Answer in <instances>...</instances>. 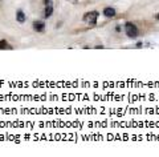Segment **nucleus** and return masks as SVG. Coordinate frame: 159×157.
<instances>
[{
  "mask_svg": "<svg viewBox=\"0 0 159 157\" xmlns=\"http://www.w3.org/2000/svg\"><path fill=\"white\" fill-rule=\"evenodd\" d=\"M99 13L97 11H90V12H86L84 15V21L88 23L90 27H94L97 24V19H98Z\"/></svg>",
  "mask_w": 159,
  "mask_h": 157,
  "instance_id": "obj_1",
  "label": "nucleus"
},
{
  "mask_svg": "<svg viewBox=\"0 0 159 157\" xmlns=\"http://www.w3.org/2000/svg\"><path fill=\"white\" fill-rule=\"evenodd\" d=\"M125 32H126V35L129 36V37L135 39L137 36H138V28H137V25L134 23L127 21V23L125 24Z\"/></svg>",
  "mask_w": 159,
  "mask_h": 157,
  "instance_id": "obj_2",
  "label": "nucleus"
},
{
  "mask_svg": "<svg viewBox=\"0 0 159 157\" xmlns=\"http://www.w3.org/2000/svg\"><path fill=\"white\" fill-rule=\"evenodd\" d=\"M45 3V9H44V18L48 19L53 15V4H52V0H44Z\"/></svg>",
  "mask_w": 159,
  "mask_h": 157,
  "instance_id": "obj_3",
  "label": "nucleus"
},
{
  "mask_svg": "<svg viewBox=\"0 0 159 157\" xmlns=\"http://www.w3.org/2000/svg\"><path fill=\"white\" fill-rule=\"evenodd\" d=\"M33 29H35L36 32H44V31H45V23H44V21H40V20L35 21V23H33Z\"/></svg>",
  "mask_w": 159,
  "mask_h": 157,
  "instance_id": "obj_4",
  "label": "nucleus"
},
{
  "mask_svg": "<svg viewBox=\"0 0 159 157\" xmlns=\"http://www.w3.org/2000/svg\"><path fill=\"white\" fill-rule=\"evenodd\" d=\"M104 15L106 18H114V16H116V9L111 8V7H106V8L104 9Z\"/></svg>",
  "mask_w": 159,
  "mask_h": 157,
  "instance_id": "obj_5",
  "label": "nucleus"
},
{
  "mask_svg": "<svg viewBox=\"0 0 159 157\" xmlns=\"http://www.w3.org/2000/svg\"><path fill=\"white\" fill-rule=\"evenodd\" d=\"M16 20H18L19 23H24V21L27 20V16L24 15L23 11H18V12H16Z\"/></svg>",
  "mask_w": 159,
  "mask_h": 157,
  "instance_id": "obj_6",
  "label": "nucleus"
},
{
  "mask_svg": "<svg viewBox=\"0 0 159 157\" xmlns=\"http://www.w3.org/2000/svg\"><path fill=\"white\" fill-rule=\"evenodd\" d=\"M0 50H13L11 45H9L8 41L6 40H0Z\"/></svg>",
  "mask_w": 159,
  "mask_h": 157,
  "instance_id": "obj_7",
  "label": "nucleus"
},
{
  "mask_svg": "<svg viewBox=\"0 0 159 157\" xmlns=\"http://www.w3.org/2000/svg\"><path fill=\"white\" fill-rule=\"evenodd\" d=\"M69 1H72V3H74V4H76V3L78 1V0H69Z\"/></svg>",
  "mask_w": 159,
  "mask_h": 157,
  "instance_id": "obj_8",
  "label": "nucleus"
},
{
  "mask_svg": "<svg viewBox=\"0 0 159 157\" xmlns=\"http://www.w3.org/2000/svg\"><path fill=\"white\" fill-rule=\"evenodd\" d=\"M155 18H156V19H158V20H159V13H158V15H156V16H155Z\"/></svg>",
  "mask_w": 159,
  "mask_h": 157,
  "instance_id": "obj_9",
  "label": "nucleus"
}]
</instances>
